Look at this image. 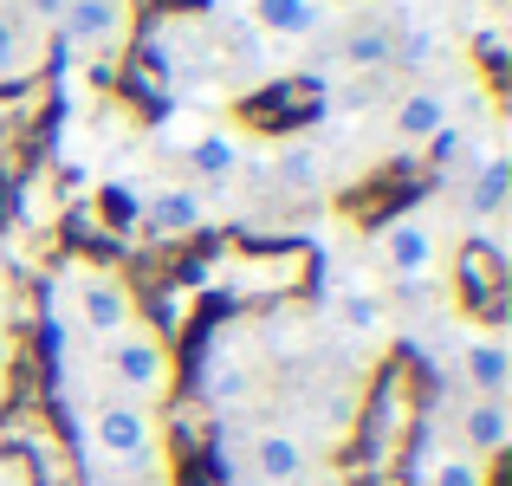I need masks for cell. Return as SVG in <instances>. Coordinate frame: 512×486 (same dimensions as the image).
<instances>
[{
  "instance_id": "6da1fadb",
  "label": "cell",
  "mask_w": 512,
  "mask_h": 486,
  "mask_svg": "<svg viewBox=\"0 0 512 486\" xmlns=\"http://www.w3.org/2000/svg\"><path fill=\"white\" fill-rule=\"evenodd\" d=\"M78 454H85L91 486H169L175 454H169V422L163 409H143L124 396H78Z\"/></svg>"
},
{
  "instance_id": "7a4b0ae2",
  "label": "cell",
  "mask_w": 512,
  "mask_h": 486,
  "mask_svg": "<svg viewBox=\"0 0 512 486\" xmlns=\"http://www.w3.org/2000/svg\"><path fill=\"white\" fill-rule=\"evenodd\" d=\"M137 286L117 273L111 260H65L59 292H52V337L65 344H91L98 350L104 337H117L124 324H137Z\"/></svg>"
},
{
  "instance_id": "3957f363",
  "label": "cell",
  "mask_w": 512,
  "mask_h": 486,
  "mask_svg": "<svg viewBox=\"0 0 512 486\" xmlns=\"http://www.w3.org/2000/svg\"><path fill=\"white\" fill-rule=\"evenodd\" d=\"M91 376H98L104 396H124V402H143V409H163L182 383V363H175V344L163 324L137 318L124 324L117 337H104L91 350Z\"/></svg>"
},
{
  "instance_id": "277c9868",
  "label": "cell",
  "mask_w": 512,
  "mask_h": 486,
  "mask_svg": "<svg viewBox=\"0 0 512 486\" xmlns=\"http://www.w3.org/2000/svg\"><path fill=\"white\" fill-rule=\"evenodd\" d=\"M370 253H376V266H383L396 286H428V279H441L448 260H454V227L441 221L435 201H415V208L389 214V221L376 227Z\"/></svg>"
},
{
  "instance_id": "5b68a950",
  "label": "cell",
  "mask_w": 512,
  "mask_h": 486,
  "mask_svg": "<svg viewBox=\"0 0 512 486\" xmlns=\"http://www.w3.org/2000/svg\"><path fill=\"white\" fill-rule=\"evenodd\" d=\"M52 33H59V46L91 72V85L104 91V85H117V59H124L130 39H137V0H72Z\"/></svg>"
},
{
  "instance_id": "8992f818",
  "label": "cell",
  "mask_w": 512,
  "mask_h": 486,
  "mask_svg": "<svg viewBox=\"0 0 512 486\" xmlns=\"http://www.w3.org/2000/svg\"><path fill=\"white\" fill-rule=\"evenodd\" d=\"M435 441H454V448H467L474 461H500L506 441H512V409L506 396H461L448 402V409H435V428H428Z\"/></svg>"
},
{
  "instance_id": "52a82bcc",
  "label": "cell",
  "mask_w": 512,
  "mask_h": 486,
  "mask_svg": "<svg viewBox=\"0 0 512 486\" xmlns=\"http://www.w3.org/2000/svg\"><path fill=\"white\" fill-rule=\"evenodd\" d=\"M46 65V26L20 7V0H0V85H26Z\"/></svg>"
},
{
  "instance_id": "ba28073f",
  "label": "cell",
  "mask_w": 512,
  "mask_h": 486,
  "mask_svg": "<svg viewBox=\"0 0 512 486\" xmlns=\"http://www.w3.org/2000/svg\"><path fill=\"white\" fill-rule=\"evenodd\" d=\"M247 26L266 39H318L338 26V0H247Z\"/></svg>"
},
{
  "instance_id": "9c48e42d",
  "label": "cell",
  "mask_w": 512,
  "mask_h": 486,
  "mask_svg": "<svg viewBox=\"0 0 512 486\" xmlns=\"http://www.w3.org/2000/svg\"><path fill=\"white\" fill-rule=\"evenodd\" d=\"M389 130H396V143H409V150H422V143H441L454 130V98L441 85H415L409 98H396V111H389Z\"/></svg>"
},
{
  "instance_id": "30bf717a",
  "label": "cell",
  "mask_w": 512,
  "mask_h": 486,
  "mask_svg": "<svg viewBox=\"0 0 512 486\" xmlns=\"http://www.w3.org/2000/svg\"><path fill=\"white\" fill-rule=\"evenodd\" d=\"M461 396H506L512 383V357H506V337L500 331H461Z\"/></svg>"
},
{
  "instance_id": "8fae6325",
  "label": "cell",
  "mask_w": 512,
  "mask_h": 486,
  "mask_svg": "<svg viewBox=\"0 0 512 486\" xmlns=\"http://www.w3.org/2000/svg\"><path fill=\"white\" fill-rule=\"evenodd\" d=\"M409 480L415 486H493V467L474 461L467 448H454V441H435V435H428L422 448H415Z\"/></svg>"
},
{
  "instance_id": "7c38bea8",
  "label": "cell",
  "mask_w": 512,
  "mask_h": 486,
  "mask_svg": "<svg viewBox=\"0 0 512 486\" xmlns=\"http://www.w3.org/2000/svg\"><path fill=\"white\" fill-rule=\"evenodd\" d=\"M188 162H195V175H208V182H227V175H240L253 162V143H247L240 124H201Z\"/></svg>"
},
{
  "instance_id": "4fadbf2b",
  "label": "cell",
  "mask_w": 512,
  "mask_h": 486,
  "mask_svg": "<svg viewBox=\"0 0 512 486\" xmlns=\"http://www.w3.org/2000/svg\"><path fill=\"white\" fill-rule=\"evenodd\" d=\"M150 227L156 234H195L201 221H208V201H201V188L195 182H169V188H156L150 195Z\"/></svg>"
},
{
  "instance_id": "5bb4252c",
  "label": "cell",
  "mask_w": 512,
  "mask_h": 486,
  "mask_svg": "<svg viewBox=\"0 0 512 486\" xmlns=\"http://www.w3.org/2000/svg\"><path fill=\"white\" fill-rule=\"evenodd\" d=\"M396 59V39H389V26H350L344 33V65H363V72H376V65Z\"/></svg>"
},
{
  "instance_id": "9a60e30c",
  "label": "cell",
  "mask_w": 512,
  "mask_h": 486,
  "mask_svg": "<svg viewBox=\"0 0 512 486\" xmlns=\"http://www.w3.org/2000/svg\"><path fill=\"white\" fill-rule=\"evenodd\" d=\"M461 201H467V214H480V221H487V214H500V201H506V162H500V156L480 162V175L467 182Z\"/></svg>"
},
{
  "instance_id": "2e32d148",
  "label": "cell",
  "mask_w": 512,
  "mask_h": 486,
  "mask_svg": "<svg viewBox=\"0 0 512 486\" xmlns=\"http://www.w3.org/2000/svg\"><path fill=\"white\" fill-rule=\"evenodd\" d=\"M0 486H39L33 461H26V454H0Z\"/></svg>"
},
{
  "instance_id": "e0dca14e",
  "label": "cell",
  "mask_w": 512,
  "mask_h": 486,
  "mask_svg": "<svg viewBox=\"0 0 512 486\" xmlns=\"http://www.w3.org/2000/svg\"><path fill=\"white\" fill-rule=\"evenodd\" d=\"M20 7H26V13H33V20H39V26H46V33H52V26H59V13H65V7H72V0H20Z\"/></svg>"
}]
</instances>
